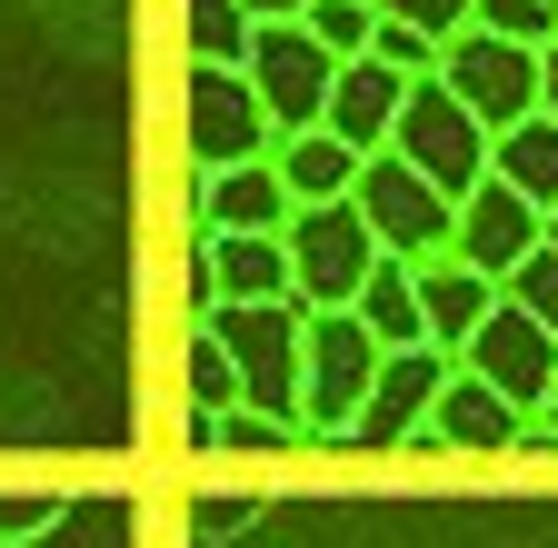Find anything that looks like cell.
Listing matches in <instances>:
<instances>
[{"label":"cell","mask_w":558,"mask_h":548,"mask_svg":"<svg viewBox=\"0 0 558 548\" xmlns=\"http://www.w3.org/2000/svg\"><path fill=\"white\" fill-rule=\"evenodd\" d=\"M499 290H509V300H519V309H529V319H538V329L558 339V249H548V240H538V249H529V259L509 269Z\"/></svg>","instance_id":"25"},{"label":"cell","mask_w":558,"mask_h":548,"mask_svg":"<svg viewBox=\"0 0 558 548\" xmlns=\"http://www.w3.org/2000/svg\"><path fill=\"white\" fill-rule=\"evenodd\" d=\"M269 170H279V190H290V210L300 199H349V170H360V150L339 141V130H279L269 141Z\"/></svg>","instance_id":"17"},{"label":"cell","mask_w":558,"mask_h":548,"mask_svg":"<svg viewBox=\"0 0 558 548\" xmlns=\"http://www.w3.org/2000/svg\"><path fill=\"white\" fill-rule=\"evenodd\" d=\"M439 81L469 100V120L478 130H509V120H529L538 110V50L529 40H499V31H449L439 40Z\"/></svg>","instance_id":"5"},{"label":"cell","mask_w":558,"mask_h":548,"mask_svg":"<svg viewBox=\"0 0 558 548\" xmlns=\"http://www.w3.org/2000/svg\"><path fill=\"white\" fill-rule=\"evenodd\" d=\"M439 379H449V350H429V339H409V350H379V369H369L360 409H349V439H360V449H399V429L429 419Z\"/></svg>","instance_id":"11"},{"label":"cell","mask_w":558,"mask_h":548,"mask_svg":"<svg viewBox=\"0 0 558 548\" xmlns=\"http://www.w3.org/2000/svg\"><path fill=\"white\" fill-rule=\"evenodd\" d=\"M409 290H418V339H429V350H459V339L488 319V300H499V280H488L478 259H459V249H418Z\"/></svg>","instance_id":"12"},{"label":"cell","mask_w":558,"mask_h":548,"mask_svg":"<svg viewBox=\"0 0 558 548\" xmlns=\"http://www.w3.org/2000/svg\"><path fill=\"white\" fill-rule=\"evenodd\" d=\"M529 419V409H509L499 389H488L478 369H459L449 360V379H439V399H429V429H439V449H469V459H509V429Z\"/></svg>","instance_id":"15"},{"label":"cell","mask_w":558,"mask_h":548,"mask_svg":"<svg viewBox=\"0 0 558 548\" xmlns=\"http://www.w3.org/2000/svg\"><path fill=\"white\" fill-rule=\"evenodd\" d=\"M199 329L230 350L240 369V409H269V419H300V300H220L199 309Z\"/></svg>","instance_id":"1"},{"label":"cell","mask_w":558,"mask_h":548,"mask_svg":"<svg viewBox=\"0 0 558 548\" xmlns=\"http://www.w3.org/2000/svg\"><path fill=\"white\" fill-rule=\"evenodd\" d=\"M250 21H300V0H240Z\"/></svg>","instance_id":"31"},{"label":"cell","mask_w":558,"mask_h":548,"mask_svg":"<svg viewBox=\"0 0 558 548\" xmlns=\"http://www.w3.org/2000/svg\"><path fill=\"white\" fill-rule=\"evenodd\" d=\"M190 528L199 538H230V528H250V499H190Z\"/></svg>","instance_id":"29"},{"label":"cell","mask_w":558,"mask_h":548,"mask_svg":"<svg viewBox=\"0 0 558 548\" xmlns=\"http://www.w3.org/2000/svg\"><path fill=\"white\" fill-rule=\"evenodd\" d=\"M469 21H478V31H499V40H529V50H538V40L558 31V0H469Z\"/></svg>","instance_id":"26"},{"label":"cell","mask_w":558,"mask_h":548,"mask_svg":"<svg viewBox=\"0 0 558 548\" xmlns=\"http://www.w3.org/2000/svg\"><path fill=\"white\" fill-rule=\"evenodd\" d=\"M279 249H290V300L300 309H349V290L369 280V220H360V199H300L290 220H279Z\"/></svg>","instance_id":"2"},{"label":"cell","mask_w":558,"mask_h":548,"mask_svg":"<svg viewBox=\"0 0 558 548\" xmlns=\"http://www.w3.org/2000/svg\"><path fill=\"white\" fill-rule=\"evenodd\" d=\"M349 309H360V329L379 339V350H409V339H418V290H409V259H369V280L360 290H349Z\"/></svg>","instance_id":"19"},{"label":"cell","mask_w":558,"mask_h":548,"mask_svg":"<svg viewBox=\"0 0 558 548\" xmlns=\"http://www.w3.org/2000/svg\"><path fill=\"white\" fill-rule=\"evenodd\" d=\"M190 220H199V230H279V220H290V190H279L269 150L199 170V180H190Z\"/></svg>","instance_id":"13"},{"label":"cell","mask_w":558,"mask_h":548,"mask_svg":"<svg viewBox=\"0 0 558 548\" xmlns=\"http://www.w3.org/2000/svg\"><path fill=\"white\" fill-rule=\"evenodd\" d=\"M180 379H190V409H230V399H240L230 350H220V339H209L199 319H190V339H180Z\"/></svg>","instance_id":"22"},{"label":"cell","mask_w":558,"mask_h":548,"mask_svg":"<svg viewBox=\"0 0 558 548\" xmlns=\"http://www.w3.org/2000/svg\"><path fill=\"white\" fill-rule=\"evenodd\" d=\"M329 71H339V60H329L300 21H250V40H240V81L259 90L269 130H310L319 100H329Z\"/></svg>","instance_id":"7"},{"label":"cell","mask_w":558,"mask_h":548,"mask_svg":"<svg viewBox=\"0 0 558 548\" xmlns=\"http://www.w3.org/2000/svg\"><path fill=\"white\" fill-rule=\"evenodd\" d=\"M180 141H190V170H220V160H250V150L279 141L259 90L240 81V60H190V81H180Z\"/></svg>","instance_id":"4"},{"label":"cell","mask_w":558,"mask_h":548,"mask_svg":"<svg viewBox=\"0 0 558 548\" xmlns=\"http://www.w3.org/2000/svg\"><path fill=\"white\" fill-rule=\"evenodd\" d=\"M399 90H409V71H389L379 50L339 60V71H329V100H319V130H339L349 150H379L389 120H399Z\"/></svg>","instance_id":"14"},{"label":"cell","mask_w":558,"mask_h":548,"mask_svg":"<svg viewBox=\"0 0 558 548\" xmlns=\"http://www.w3.org/2000/svg\"><path fill=\"white\" fill-rule=\"evenodd\" d=\"M449 249H459V259H478L488 280H509V269L538 249V199H519L499 170H478V180L449 199Z\"/></svg>","instance_id":"10"},{"label":"cell","mask_w":558,"mask_h":548,"mask_svg":"<svg viewBox=\"0 0 558 548\" xmlns=\"http://www.w3.org/2000/svg\"><path fill=\"white\" fill-rule=\"evenodd\" d=\"M209 449H230V459H290L300 449V419H269V409H220V419H209Z\"/></svg>","instance_id":"20"},{"label":"cell","mask_w":558,"mask_h":548,"mask_svg":"<svg viewBox=\"0 0 558 548\" xmlns=\"http://www.w3.org/2000/svg\"><path fill=\"white\" fill-rule=\"evenodd\" d=\"M369 50L389 60V71H409V81H418V71H439V40L418 31V21H389V11L369 21Z\"/></svg>","instance_id":"27"},{"label":"cell","mask_w":558,"mask_h":548,"mask_svg":"<svg viewBox=\"0 0 558 548\" xmlns=\"http://www.w3.org/2000/svg\"><path fill=\"white\" fill-rule=\"evenodd\" d=\"M349 199H360V220L389 259H418V249H449V190H429L399 150H360L349 170Z\"/></svg>","instance_id":"6"},{"label":"cell","mask_w":558,"mask_h":548,"mask_svg":"<svg viewBox=\"0 0 558 548\" xmlns=\"http://www.w3.org/2000/svg\"><path fill=\"white\" fill-rule=\"evenodd\" d=\"M529 419H548V429H558V369H548V389H538V409H529Z\"/></svg>","instance_id":"32"},{"label":"cell","mask_w":558,"mask_h":548,"mask_svg":"<svg viewBox=\"0 0 558 548\" xmlns=\"http://www.w3.org/2000/svg\"><path fill=\"white\" fill-rule=\"evenodd\" d=\"M199 269H209V309L290 290V249H279V230H199Z\"/></svg>","instance_id":"16"},{"label":"cell","mask_w":558,"mask_h":548,"mask_svg":"<svg viewBox=\"0 0 558 548\" xmlns=\"http://www.w3.org/2000/svg\"><path fill=\"white\" fill-rule=\"evenodd\" d=\"M488 170H499L519 199H558V120L548 110H529V120H509V130H488Z\"/></svg>","instance_id":"18"},{"label":"cell","mask_w":558,"mask_h":548,"mask_svg":"<svg viewBox=\"0 0 558 548\" xmlns=\"http://www.w3.org/2000/svg\"><path fill=\"white\" fill-rule=\"evenodd\" d=\"M369 21H379V0H300V31H310L329 60H360V50H369Z\"/></svg>","instance_id":"21"},{"label":"cell","mask_w":558,"mask_h":548,"mask_svg":"<svg viewBox=\"0 0 558 548\" xmlns=\"http://www.w3.org/2000/svg\"><path fill=\"white\" fill-rule=\"evenodd\" d=\"M449 360H459V369H478V379L499 389L509 409H538V389H548V369H558V339H548V329H538V319L499 290V300H488V319L459 339Z\"/></svg>","instance_id":"9"},{"label":"cell","mask_w":558,"mask_h":548,"mask_svg":"<svg viewBox=\"0 0 558 548\" xmlns=\"http://www.w3.org/2000/svg\"><path fill=\"white\" fill-rule=\"evenodd\" d=\"M180 31H190V60H240L250 11L240 0H180Z\"/></svg>","instance_id":"23"},{"label":"cell","mask_w":558,"mask_h":548,"mask_svg":"<svg viewBox=\"0 0 558 548\" xmlns=\"http://www.w3.org/2000/svg\"><path fill=\"white\" fill-rule=\"evenodd\" d=\"M538 240H548V249H558V199H548V210H538Z\"/></svg>","instance_id":"33"},{"label":"cell","mask_w":558,"mask_h":548,"mask_svg":"<svg viewBox=\"0 0 558 548\" xmlns=\"http://www.w3.org/2000/svg\"><path fill=\"white\" fill-rule=\"evenodd\" d=\"M538 110H548V120H558V31H548V40H538Z\"/></svg>","instance_id":"30"},{"label":"cell","mask_w":558,"mask_h":548,"mask_svg":"<svg viewBox=\"0 0 558 548\" xmlns=\"http://www.w3.org/2000/svg\"><path fill=\"white\" fill-rule=\"evenodd\" d=\"M379 369V339L360 309H300V419H349Z\"/></svg>","instance_id":"8"},{"label":"cell","mask_w":558,"mask_h":548,"mask_svg":"<svg viewBox=\"0 0 558 548\" xmlns=\"http://www.w3.org/2000/svg\"><path fill=\"white\" fill-rule=\"evenodd\" d=\"M379 150H399L429 190H449V199H459V190L488 170V130L469 120V100H459L439 71H418V81L399 90V120H389V141H379Z\"/></svg>","instance_id":"3"},{"label":"cell","mask_w":558,"mask_h":548,"mask_svg":"<svg viewBox=\"0 0 558 548\" xmlns=\"http://www.w3.org/2000/svg\"><path fill=\"white\" fill-rule=\"evenodd\" d=\"M389 21H418L429 40H449V31H469V0H379Z\"/></svg>","instance_id":"28"},{"label":"cell","mask_w":558,"mask_h":548,"mask_svg":"<svg viewBox=\"0 0 558 548\" xmlns=\"http://www.w3.org/2000/svg\"><path fill=\"white\" fill-rule=\"evenodd\" d=\"M60 519H70L60 489H0V548H31V538H50Z\"/></svg>","instance_id":"24"}]
</instances>
